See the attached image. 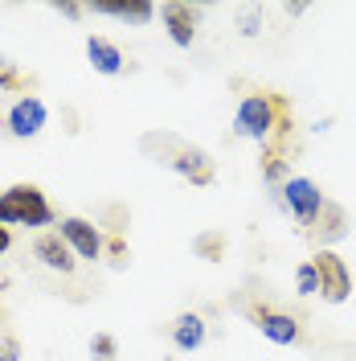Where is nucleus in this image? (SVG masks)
I'll use <instances>...</instances> for the list:
<instances>
[{
  "mask_svg": "<svg viewBox=\"0 0 356 361\" xmlns=\"http://www.w3.org/2000/svg\"><path fill=\"white\" fill-rule=\"evenodd\" d=\"M197 250H205V255H213V250H217V238H201V243H197Z\"/></svg>",
  "mask_w": 356,
  "mask_h": 361,
  "instance_id": "23",
  "label": "nucleus"
},
{
  "mask_svg": "<svg viewBox=\"0 0 356 361\" xmlns=\"http://www.w3.org/2000/svg\"><path fill=\"white\" fill-rule=\"evenodd\" d=\"M324 193H319V185L312 177H287L283 185V205L291 209V218L303 226V230H312L319 222V214H324Z\"/></svg>",
  "mask_w": 356,
  "mask_h": 361,
  "instance_id": "4",
  "label": "nucleus"
},
{
  "mask_svg": "<svg viewBox=\"0 0 356 361\" xmlns=\"http://www.w3.org/2000/svg\"><path fill=\"white\" fill-rule=\"evenodd\" d=\"M0 361H21V345L13 337H0Z\"/></svg>",
  "mask_w": 356,
  "mask_h": 361,
  "instance_id": "20",
  "label": "nucleus"
},
{
  "mask_svg": "<svg viewBox=\"0 0 356 361\" xmlns=\"http://www.w3.org/2000/svg\"><path fill=\"white\" fill-rule=\"evenodd\" d=\"M238 29H242V37H258V29H262V13H258V8H246L242 17H238Z\"/></svg>",
  "mask_w": 356,
  "mask_h": 361,
  "instance_id": "17",
  "label": "nucleus"
},
{
  "mask_svg": "<svg viewBox=\"0 0 356 361\" xmlns=\"http://www.w3.org/2000/svg\"><path fill=\"white\" fill-rule=\"evenodd\" d=\"M283 119H287V103L279 94L258 90V94H246L242 103H238L234 132L242 135V140H270L274 128H283Z\"/></svg>",
  "mask_w": 356,
  "mask_h": 361,
  "instance_id": "1",
  "label": "nucleus"
},
{
  "mask_svg": "<svg viewBox=\"0 0 356 361\" xmlns=\"http://www.w3.org/2000/svg\"><path fill=\"white\" fill-rule=\"evenodd\" d=\"M87 58L98 74H119L123 70V49L107 37H87Z\"/></svg>",
  "mask_w": 356,
  "mask_h": 361,
  "instance_id": "12",
  "label": "nucleus"
},
{
  "mask_svg": "<svg viewBox=\"0 0 356 361\" xmlns=\"http://www.w3.org/2000/svg\"><path fill=\"white\" fill-rule=\"evenodd\" d=\"M58 13H62V17H70V21H78L87 8H82V4H58Z\"/></svg>",
  "mask_w": 356,
  "mask_h": 361,
  "instance_id": "21",
  "label": "nucleus"
},
{
  "mask_svg": "<svg viewBox=\"0 0 356 361\" xmlns=\"http://www.w3.org/2000/svg\"><path fill=\"white\" fill-rule=\"evenodd\" d=\"M315 234H319L324 247H328V243H340V238L348 234V214L336 202H324V214H319V230H315Z\"/></svg>",
  "mask_w": 356,
  "mask_h": 361,
  "instance_id": "14",
  "label": "nucleus"
},
{
  "mask_svg": "<svg viewBox=\"0 0 356 361\" xmlns=\"http://www.w3.org/2000/svg\"><path fill=\"white\" fill-rule=\"evenodd\" d=\"M172 345H177L180 353H193L205 345V320L197 312H184L177 316V324H172Z\"/></svg>",
  "mask_w": 356,
  "mask_h": 361,
  "instance_id": "13",
  "label": "nucleus"
},
{
  "mask_svg": "<svg viewBox=\"0 0 356 361\" xmlns=\"http://www.w3.org/2000/svg\"><path fill=\"white\" fill-rule=\"evenodd\" d=\"M312 267H315V275H319V295H324L328 304H344V300L352 295V271H348V263H344L332 247L315 250Z\"/></svg>",
  "mask_w": 356,
  "mask_h": 361,
  "instance_id": "3",
  "label": "nucleus"
},
{
  "mask_svg": "<svg viewBox=\"0 0 356 361\" xmlns=\"http://www.w3.org/2000/svg\"><path fill=\"white\" fill-rule=\"evenodd\" d=\"M160 17H164V25H168V37H172L180 49L193 45V37H197V13H193V4L168 0V4L160 8Z\"/></svg>",
  "mask_w": 356,
  "mask_h": 361,
  "instance_id": "9",
  "label": "nucleus"
},
{
  "mask_svg": "<svg viewBox=\"0 0 356 361\" xmlns=\"http://www.w3.org/2000/svg\"><path fill=\"white\" fill-rule=\"evenodd\" d=\"M13 87H21V74L8 58H0V90H13Z\"/></svg>",
  "mask_w": 356,
  "mask_h": 361,
  "instance_id": "19",
  "label": "nucleus"
},
{
  "mask_svg": "<svg viewBox=\"0 0 356 361\" xmlns=\"http://www.w3.org/2000/svg\"><path fill=\"white\" fill-rule=\"evenodd\" d=\"M295 292L299 295H319V275H315L312 263H299V271H295Z\"/></svg>",
  "mask_w": 356,
  "mask_h": 361,
  "instance_id": "15",
  "label": "nucleus"
},
{
  "mask_svg": "<svg viewBox=\"0 0 356 361\" xmlns=\"http://www.w3.org/2000/svg\"><path fill=\"white\" fill-rule=\"evenodd\" d=\"M58 234L70 243V250L78 255V259H103V250H107V243H103V234H98V226L87 222V218H62L58 222Z\"/></svg>",
  "mask_w": 356,
  "mask_h": 361,
  "instance_id": "6",
  "label": "nucleus"
},
{
  "mask_svg": "<svg viewBox=\"0 0 356 361\" xmlns=\"http://www.w3.org/2000/svg\"><path fill=\"white\" fill-rule=\"evenodd\" d=\"M90 13H98V17H115V21H123V25H148L152 17H156V4H148V0H132V4L98 0V4H90Z\"/></svg>",
  "mask_w": 356,
  "mask_h": 361,
  "instance_id": "11",
  "label": "nucleus"
},
{
  "mask_svg": "<svg viewBox=\"0 0 356 361\" xmlns=\"http://www.w3.org/2000/svg\"><path fill=\"white\" fill-rule=\"evenodd\" d=\"M164 144L172 148V157L164 160V164H172L184 180H193V185H213V160L205 148H193V144H180L172 135H164Z\"/></svg>",
  "mask_w": 356,
  "mask_h": 361,
  "instance_id": "5",
  "label": "nucleus"
},
{
  "mask_svg": "<svg viewBox=\"0 0 356 361\" xmlns=\"http://www.w3.org/2000/svg\"><path fill=\"white\" fill-rule=\"evenodd\" d=\"M262 173H267V180H270V185H279V180L287 185V164H283V160L274 157V152L267 157V164H262Z\"/></svg>",
  "mask_w": 356,
  "mask_h": 361,
  "instance_id": "18",
  "label": "nucleus"
},
{
  "mask_svg": "<svg viewBox=\"0 0 356 361\" xmlns=\"http://www.w3.org/2000/svg\"><path fill=\"white\" fill-rule=\"evenodd\" d=\"M90 353H94V361H115V337L98 333V337L90 341Z\"/></svg>",
  "mask_w": 356,
  "mask_h": 361,
  "instance_id": "16",
  "label": "nucleus"
},
{
  "mask_svg": "<svg viewBox=\"0 0 356 361\" xmlns=\"http://www.w3.org/2000/svg\"><path fill=\"white\" fill-rule=\"evenodd\" d=\"M8 247H13V234H8V226H0V255H4Z\"/></svg>",
  "mask_w": 356,
  "mask_h": 361,
  "instance_id": "22",
  "label": "nucleus"
},
{
  "mask_svg": "<svg viewBox=\"0 0 356 361\" xmlns=\"http://www.w3.org/2000/svg\"><path fill=\"white\" fill-rule=\"evenodd\" d=\"M33 255H37L49 271H62V275H70V271H74V250H70V243L58 234V230H45V234H37V238H33Z\"/></svg>",
  "mask_w": 356,
  "mask_h": 361,
  "instance_id": "8",
  "label": "nucleus"
},
{
  "mask_svg": "<svg viewBox=\"0 0 356 361\" xmlns=\"http://www.w3.org/2000/svg\"><path fill=\"white\" fill-rule=\"evenodd\" d=\"M0 226H53V205L37 185H8L0 193Z\"/></svg>",
  "mask_w": 356,
  "mask_h": 361,
  "instance_id": "2",
  "label": "nucleus"
},
{
  "mask_svg": "<svg viewBox=\"0 0 356 361\" xmlns=\"http://www.w3.org/2000/svg\"><path fill=\"white\" fill-rule=\"evenodd\" d=\"M254 324H258V333L267 341H274V345H299V320L287 312H270V308H258L254 312Z\"/></svg>",
  "mask_w": 356,
  "mask_h": 361,
  "instance_id": "10",
  "label": "nucleus"
},
{
  "mask_svg": "<svg viewBox=\"0 0 356 361\" xmlns=\"http://www.w3.org/2000/svg\"><path fill=\"white\" fill-rule=\"evenodd\" d=\"M45 119H49L45 103L37 99V94H25V99H17V103L8 107V115H4V128L17 135V140H33V135L45 128Z\"/></svg>",
  "mask_w": 356,
  "mask_h": 361,
  "instance_id": "7",
  "label": "nucleus"
}]
</instances>
